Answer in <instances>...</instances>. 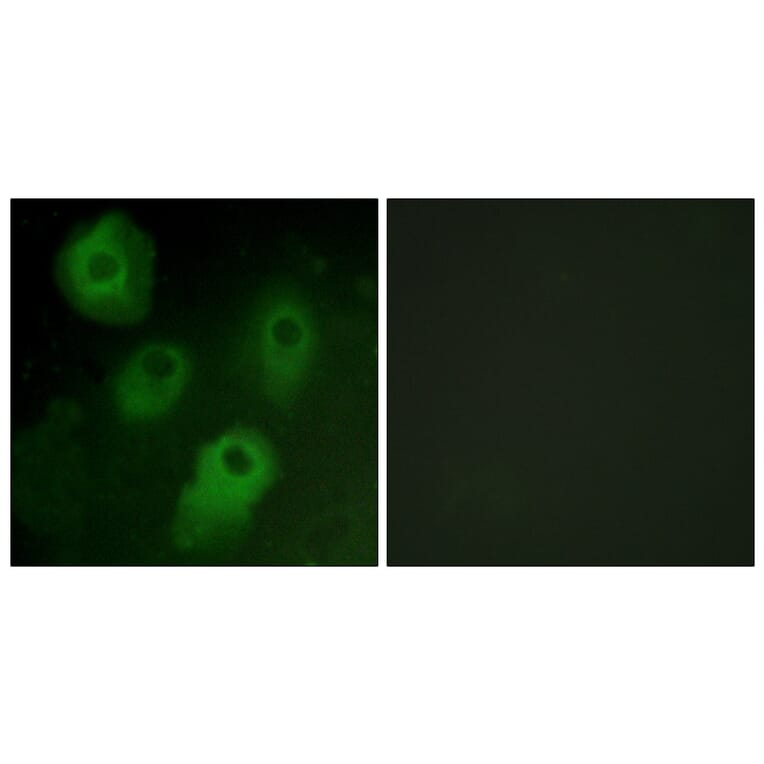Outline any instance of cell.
<instances>
[{
    "mask_svg": "<svg viewBox=\"0 0 764 764\" xmlns=\"http://www.w3.org/2000/svg\"><path fill=\"white\" fill-rule=\"evenodd\" d=\"M282 301L269 313L252 354L257 382L270 402L286 406L298 396L312 359L310 328L302 309Z\"/></svg>",
    "mask_w": 764,
    "mask_h": 764,
    "instance_id": "3957f363",
    "label": "cell"
},
{
    "mask_svg": "<svg viewBox=\"0 0 764 764\" xmlns=\"http://www.w3.org/2000/svg\"><path fill=\"white\" fill-rule=\"evenodd\" d=\"M189 376V360L180 349L163 343L150 345L134 354L117 374L116 405L132 419L157 417L179 399Z\"/></svg>",
    "mask_w": 764,
    "mask_h": 764,
    "instance_id": "277c9868",
    "label": "cell"
},
{
    "mask_svg": "<svg viewBox=\"0 0 764 764\" xmlns=\"http://www.w3.org/2000/svg\"><path fill=\"white\" fill-rule=\"evenodd\" d=\"M280 472L278 452L259 429L235 425L217 434L198 450L178 498L177 535L201 545L246 533Z\"/></svg>",
    "mask_w": 764,
    "mask_h": 764,
    "instance_id": "6da1fadb",
    "label": "cell"
},
{
    "mask_svg": "<svg viewBox=\"0 0 764 764\" xmlns=\"http://www.w3.org/2000/svg\"><path fill=\"white\" fill-rule=\"evenodd\" d=\"M156 251L128 217L106 214L75 230L56 255L54 276L67 302L106 325L141 321L153 298Z\"/></svg>",
    "mask_w": 764,
    "mask_h": 764,
    "instance_id": "7a4b0ae2",
    "label": "cell"
}]
</instances>
